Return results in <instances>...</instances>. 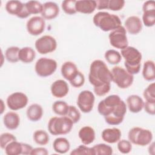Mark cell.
<instances>
[{
    "instance_id": "obj_1",
    "label": "cell",
    "mask_w": 155,
    "mask_h": 155,
    "mask_svg": "<svg viewBox=\"0 0 155 155\" xmlns=\"http://www.w3.org/2000/svg\"><path fill=\"white\" fill-rule=\"evenodd\" d=\"M97 111L104 117L108 124L117 125L124 120L127 113V105L119 96L111 94L100 101Z\"/></svg>"
},
{
    "instance_id": "obj_2",
    "label": "cell",
    "mask_w": 155,
    "mask_h": 155,
    "mask_svg": "<svg viewBox=\"0 0 155 155\" xmlns=\"http://www.w3.org/2000/svg\"><path fill=\"white\" fill-rule=\"evenodd\" d=\"M88 80L94 87L95 94L103 96L107 94L111 89L112 74L104 61L96 59L90 64Z\"/></svg>"
},
{
    "instance_id": "obj_3",
    "label": "cell",
    "mask_w": 155,
    "mask_h": 155,
    "mask_svg": "<svg viewBox=\"0 0 155 155\" xmlns=\"http://www.w3.org/2000/svg\"><path fill=\"white\" fill-rule=\"evenodd\" d=\"M120 54L125 60L124 65L129 73L133 75L139 73L142 56L137 48L128 46L121 50Z\"/></svg>"
},
{
    "instance_id": "obj_4",
    "label": "cell",
    "mask_w": 155,
    "mask_h": 155,
    "mask_svg": "<svg viewBox=\"0 0 155 155\" xmlns=\"http://www.w3.org/2000/svg\"><path fill=\"white\" fill-rule=\"evenodd\" d=\"M93 22L95 26L104 31H111L122 25V22L118 16L106 12H99L96 13L93 16Z\"/></svg>"
},
{
    "instance_id": "obj_5",
    "label": "cell",
    "mask_w": 155,
    "mask_h": 155,
    "mask_svg": "<svg viewBox=\"0 0 155 155\" xmlns=\"http://www.w3.org/2000/svg\"><path fill=\"white\" fill-rule=\"evenodd\" d=\"M74 123L67 116L53 117L48 122V130L53 136L64 135L69 133L73 127Z\"/></svg>"
},
{
    "instance_id": "obj_6",
    "label": "cell",
    "mask_w": 155,
    "mask_h": 155,
    "mask_svg": "<svg viewBox=\"0 0 155 155\" xmlns=\"http://www.w3.org/2000/svg\"><path fill=\"white\" fill-rule=\"evenodd\" d=\"M128 137L131 143L145 147L152 142L153 133L148 129L135 127L130 130L128 133Z\"/></svg>"
},
{
    "instance_id": "obj_7",
    "label": "cell",
    "mask_w": 155,
    "mask_h": 155,
    "mask_svg": "<svg viewBox=\"0 0 155 155\" xmlns=\"http://www.w3.org/2000/svg\"><path fill=\"white\" fill-rule=\"evenodd\" d=\"M112 74V82L122 89L130 87L133 82L134 76L129 73L125 69L119 66L113 67L111 71Z\"/></svg>"
},
{
    "instance_id": "obj_8",
    "label": "cell",
    "mask_w": 155,
    "mask_h": 155,
    "mask_svg": "<svg viewBox=\"0 0 155 155\" xmlns=\"http://www.w3.org/2000/svg\"><path fill=\"white\" fill-rule=\"evenodd\" d=\"M57 67V62L54 59L41 58L35 64V70L39 76L45 78L52 75L56 70Z\"/></svg>"
},
{
    "instance_id": "obj_9",
    "label": "cell",
    "mask_w": 155,
    "mask_h": 155,
    "mask_svg": "<svg viewBox=\"0 0 155 155\" xmlns=\"http://www.w3.org/2000/svg\"><path fill=\"white\" fill-rule=\"evenodd\" d=\"M108 38L111 45L116 48L122 50L128 46L127 31L122 25L111 31Z\"/></svg>"
},
{
    "instance_id": "obj_10",
    "label": "cell",
    "mask_w": 155,
    "mask_h": 155,
    "mask_svg": "<svg viewBox=\"0 0 155 155\" xmlns=\"http://www.w3.org/2000/svg\"><path fill=\"white\" fill-rule=\"evenodd\" d=\"M35 48L41 54L53 52L57 48V42L54 38L50 35H44L35 41Z\"/></svg>"
},
{
    "instance_id": "obj_11",
    "label": "cell",
    "mask_w": 155,
    "mask_h": 155,
    "mask_svg": "<svg viewBox=\"0 0 155 155\" xmlns=\"http://www.w3.org/2000/svg\"><path fill=\"white\" fill-rule=\"evenodd\" d=\"M94 101V95L91 91L84 90L78 96L77 105L81 111L88 113L93 110Z\"/></svg>"
},
{
    "instance_id": "obj_12",
    "label": "cell",
    "mask_w": 155,
    "mask_h": 155,
    "mask_svg": "<svg viewBox=\"0 0 155 155\" xmlns=\"http://www.w3.org/2000/svg\"><path fill=\"white\" fill-rule=\"evenodd\" d=\"M28 102V97L22 92L13 93L7 98V105L13 111H17L24 108L27 106Z\"/></svg>"
},
{
    "instance_id": "obj_13",
    "label": "cell",
    "mask_w": 155,
    "mask_h": 155,
    "mask_svg": "<svg viewBox=\"0 0 155 155\" xmlns=\"http://www.w3.org/2000/svg\"><path fill=\"white\" fill-rule=\"evenodd\" d=\"M5 10L8 13L24 19L30 16L25 4L19 1H8L5 4Z\"/></svg>"
},
{
    "instance_id": "obj_14",
    "label": "cell",
    "mask_w": 155,
    "mask_h": 155,
    "mask_svg": "<svg viewBox=\"0 0 155 155\" xmlns=\"http://www.w3.org/2000/svg\"><path fill=\"white\" fill-rule=\"evenodd\" d=\"M26 27L30 35L32 36H38L42 34L45 30V19L42 16H33L27 21Z\"/></svg>"
},
{
    "instance_id": "obj_15",
    "label": "cell",
    "mask_w": 155,
    "mask_h": 155,
    "mask_svg": "<svg viewBox=\"0 0 155 155\" xmlns=\"http://www.w3.org/2000/svg\"><path fill=\"white\" fill-rule=\"evenodd\" d=\"M51 94L57 98H62L66 96L69 91V87L67 82L62 79H58L52 83L50 87Z\"/></svg>"
},
{
    "instance_id": "obj_16",
    "label": "cell",
    "mask_w": 155,
    "mask_h": 155,
    "mask_svg": "<svg viewBox=\"0 0 155 155\" xmlns=\"http://www.w3.org/2000/svg\"><path fill=\"white\" fill-rule=\"evenodd\" d=\"M125 28L131 35H137L142 29V23L140 19L137 16L128 17L124 22Z\"/></svg>"
},
{
    "instance_id": "obj_17",
    "label": "cell",
    "mask_w": 155,
    "mask_h": 155,
    "mask_svg": "<svg viewBox=\"0 0 155 155\" xmlns=\"http://www.w3.org/2000/svg\"><path fill=\"white\" fill-rule=\"evenodd\" d=\"M59 13L58 5L51 1L46 2L43 4L41 16L44 19L51 20L56 18Z\"/></svg>"
},
{
    "instance_id": "obj_18",
    "label": "cell",
    "mask_w": 155,
    "mask_h": 155,
    "mask_svg": "<svg viewBox=\"0 0 155 155\" xmlns=\"http://www.w3.org/2000/svg\"><path fill=\"white\" fill-rule=\"evenodd\" d=\"M122 133L117 128H111L104 129L101 134L102 139L104 141L108 143H114L117 142L121 137Z\"/></svg>"
},
{
    "instance_id": "obj_19",
    "label": "cell",
    "mask_w": 155,
    "mask_h": 155,
    "mask_svg": "<svg viewBox=\"0 0 155 155\" xmlns=\"http://www.w3.org/2000/svg\"><path fill=\"white\" fill-rule=\"evenodd\" d=\"M127 104L128 110L133 113H137L143 108L144 102L138 95L131 94L127 99Z\"/></svg>"
},
{
    "instance_id": "obj_20",
    "label": "cell",
    "mask_w": 155,
    "mask_h": 155,
    "mask_svg": "<svg viewBox=\"0 0 155 155\" xmlns=\"http://www.w3.org/2000/svg\"><path fill=\"white\" fill-rule=\"evenodd\" d=\"M61 71L63 78L70 82L77 75L79 70L74 62L67 61L62 65Z\"/></svg>"
},
{
    "instance_id": "obj_21",
    "label": "cell",
    "mask_w": 155,
    "mask_h": 155,
    "mask_svg": "<svg viewBox=\"0 0 155 155\" xmlns=\"http://www.w3.org/2000/svg\"><path fill=\"white\" fill-rule=\"evenodd\" d=\"M78 136L83 144L88 145L94 142L95 139V131L92 127L84 126L79 130Z\"/></svg>"
},
{
    "instance_id": "obj_22",
    "label": "cell",
    "mask_w": 155,
    "mask_h": 155,
    "mask_svg": "<svg viewBox=\"0 0 155 155\" xmlns=\"http://www.w3.org/2000/svg\"><path fill=\"white\" fill-rule=\"evenodd\" d=\"M3 122L7 129L16 130L20 124L19 116L14 111L7 112L3 117Z\"/></svg>"
},
{
    "instance_id": "obj_23",
    "label": "cell",
    "mask_w": 155,
    "mask_h": 155,
    "mask_svg": "<svg viewBox=\"0 0 155 155\" xmlns=\"http://www.w3.org/2000/svg\"><path fill=\"white\" fill-rule=\"evenodd\" d=\"M96 9V1H76V10L77 12L84 14H91Z\"/></svg>"
},
{
    "instance_id": "obj_24",
    "label": "cell",
    "mask_w": 155,
    "mask_h": 155,
    "mask_svg": "<svg viewBox=\"0 0 155 155\" xmlns=\"http://www.w3.org/2000/svg\"><path fill=\"white\" fill-rule=\"evenodd\" d=\"M26 114L27 118L32 122L39 120L43 115L42 107L38 104H33L27 109Z\"/></svg>"
},
{
    "instance_id": "obj_25",
    "label": "cell",
    "mask_w": 155,
    "mask_h": 155,
    "mask_svg": "<svg viewBox=\"0 0 155 155\" xmlns=\"http://www.w3.org/2000/svg\"><path fill=\"white\" fill-rule=\"evenodd\" d=\"M19 60L24 64L32 62L35 57L36 53L30 47H24L20 48L19 51Z\"/></svg>"
},
{
    "instance_id": "obj_26",
    "label": "cell",
    "mask_w": 155,
    "mask_h": 155,
    "mask_svg": "<svg viewBox=\"0 0 155 155\" xmlns=\"http://www.w3.org/2000/svg\"><path fill=\"white\" fill-rule=\"evenodd\" d=\"M53 148L55 152L59 154L67 153L70 148V143L65 137H58L53 141Z\"/></svg>"
},
{
    "instance_id": "obj_27",
    "label": "cell",
    "mask_w": 155,
    "mask_h": 155,
    "mask_svg": "<svg viewBox=\"0 0 155 155\" xmlns=\"http://www.w3.org/2000/svg\"><path fill=\"white\" fill-rule=\"evenodd\" d=\"M142 76L147 81H153L155 79V65L153 61L148 60L144 62Z\"/></svg>"
},
{
    "instance_id": "obj_28",
    "label": "cell",
    "mask_w": 155,
    "mask_h": 155,
    "mask_svg": "<svg viewBox=\"0 0 155 155\" xmlns=\"http://www.w3.org/2000/svg\"><path fill=\"white\" fill-rule=\"evenodd\" d=\"M4 150L5 154L7 155L22 154V143L18 142L17 140L12 141L5 147Z\"/></svg>"
},
{
    "instance_id": "obj_29",
    "label": "cell",
    "mask_w": 155,
    "mask_h": 155,
    "mask_svg": "<svg viewBox=\"0 0 155 155\" xmlns=\"http://www.w3.org/2000/svg\"><path fill=\"white\" fill-rule=\"evenodd\" d=\"M69 105L67 102L63 101H57L53 104V111L61 116H65L67 115Z\"/></svg>"
},
{
    "instance_id": "obj_30",
    "label": "cell",
    "mask_w": 155,
    "mask_h": 155,
    "mask_svg": "<svg viewBox=\"0 0 155 155\" xmlns=\"http://www.w3.org/2000/svg\"><path fill=\"white\" fill-rule=\"evenodd\" d=\"M33 140L39 145H47L50 140L48 133L43 130H36L33 136Z\"/></svg>"
},
{
    "instance_id": "obj_31",
    "label": "cell",
    "mask_w": 155,
    "mask_h": 155,
    "mask_svg": "<svg viewBox=\"0 0 155 155\" xmlns=\"http://www.w3.org/2000/svg\"><path fill=\"white\" fill-rule=\"evenodd\" d=\"M104 57L106 61L111 65L118 64L122 60L120 53L115 50H108L105 53Z\"/></svg>"
},
{
    "instance_id": "obj_32",
    "label": "cell",
    "mask_w": 155,
    "mask_h": 155,
    "mask_svg": "<svg viewBox=\"0 0 155 155\" xmlns=\"http://www.w3.org/2000/svg\"><path fill=\"white\" fill-rule=\"evenodd\" d=\"M26 9L28 13L31 15H36L41 13L43 4L37 1H29L25 3Z\"/></svg>"
},
{
    "instance_id": "obj_33",
    "label": "cell",
    "mask_w": 155,
    "mask_h": 155,
    "mask_svg": "<svg viewBox=\"0 0 155 155\" xmlns=\"http://www.w3.org/2000/svg\"><path fill=\"white\" fill-rule=\"evenodd\" d=\"M19 48L16 46H12L7 48L5 51V56L6 59L12 63H16L19 60Z\"/></svg>"
},
{
    "instance_id": "obj_34",
    "label": "cell",
    "mask_w": 155,
    "mask_h": 155,
    "mask_svg": "<svg viewBox=\"0 0 155 155\" xmlns=\"http://www.w3.org/2000/svg\"><path fill=\"white\" fill-rule=\"evenodd\" d=\"M94 155H111L113 154V148L105 143L96 144L93 147Z\"/></svg>"
},
{
    "instance_id": "obj_35",
    "label": "cell",
    "mask_w": 155,
    "mask_h": 155,
    "mask_svg": "<svg viewBox=\"0 0 155 155\" xmlns=\"http://www.w3.org/2000/svg\"><path fill=\"white\" fill-rule=\"evenodd\" d=\"M76 2L75 0H65L62 2V8L63 11L67 15H74L77 12L76 10Z\"/></svg>"
},
{
    "instance_id": "obj_36",
    "label": "cell",
    "mask_w": 155,
    "mask_h": 155,
    "mask_svg": "<svg viewBox=\"0 0 155 155\" xmlns=\"http://www.w3.org/2000/svg\"><path fill=\"white\" fill-rule=\"evenodd\" d=\"M142 22L147 27H151L155 24V10L143 12Z\"/></svg>"
},
{
    "instance_id": "obj_37",
    "label": "cell",
    "mask_w": 155,
    "mask_h": 155,
    "mask_svg": "<svg viewBox=\"0 0 155 155\" xmlns=\"http://www.w3.org/2000/svg\"><path fill=\"white\" fill-rule=\"evenodd\" d=\"M71 155H82V154H88L94 155V151L92 147H88L86 145H81L70 153Z\"/></svg>"
},
{
    "instance_id": "obj_38",
    "label": "cell",
    "mask_w": 155,
    "mask_h": 155,
    "mask_svg": "<svg viewBox=\"0 0 155 155\" xmlns=\"http://www.w3.org/2000/svg\"><path fill=\"white\" fill-rule=\"evenodd\" d=\"M146 101L155 102V84H150L144 90L143 93Z\"/></svg>"
},
{
    "instance_id": "obj_39",
    "label": "cell",
    "mask_w": 155,
    "mask_h": 155,
    "mask_svg": "<svg viewBox=\"0 0 155 155\" xmlns=\"http://www.w3.org/2000/svg\"><path fill=\"white\" fill-rule=\"evenodd\" d=\"M117 147L119 151L122 154H128L132 150L131 143L125 139H120L117 142Z\"/></svg>"
},
{
    "instance_id": "obj_40",
    "label": "cell",
    "mask_w": 155,
    "mask_h": 155,
    "mask_svg": "<svg viewBox=\"0 0 155 155\" xmlns=\"http://www.w3.org/2000/svg\"><path fill=\"white\" fill-rule=\"evenodd\" d=\"M16 140V137L12 133H4L0 136V147L4 150L5 147L11 142Z\"/></svg>"
},
{
    "instance_id": "obj_41",
    "label": "cell",
    "mask_w": 155,
    "mask_h": 155,
    "mask_svg": "<svg viewBox=\"0 0 155 155\" xmlns=\"http://www.w3.org/2000/svg\"><path fill=\"white\" fill-rule=\"evenodd\" d=\"M66 116L69 117L74 124H76L81 119V113L76 107L73 105H69Z\"/></svg>"
},
{
    "instance_id": "obj_42",
    "label": "cell",
    "mask_w": 155,
    "mask_h": 155,
    "mask_svg": "<svg viewBox=\"0 0 155 155\" xmlns=\"http://www.w3.org/2000/svg\"><path fill=\"white\" fill-rule=\"evenodd\" d=\"M125 2L124 0H109L108 9L111 11H119L124 8Z\"/></svg>"
},
{
    "instance_id": "obj_43",
    "label": "cell",
    "mask_w": 155,
    "mask_h": 155,
    "mask_svg": "<svg viewBox=\"0 0 155 155\" xmlns=\"http://www.w3.org/2000/svg\"><path fill=\"white\" fill-rule=\"evenodd\" d=\"M70 83L75 88H80L85 83V76L84 74L79 71L77 75L70 81Z\"/></svg>"
},
{
    "instance_id": "obj_44",
    "label": "cell",
    "mask_w": 155,
    "mask_h": 155,
    "mask_svg": "<svg viewBox=\"0 0 155 155\" xmlns=\"http://www.w3.org/2000/svg\"><path fill=\"white\" fill-rule=\"evenodd\" d=\"M143 108L148 114L150 115L155 114V102H144Z\"/></svg>"
},
{
    "instance_id": "obj_45",
    "label": "cell",
    "mask_w": 155,
    "mask_h": 155,
    "mask_svg": "<svg viewBox=\"0 0 155 155\" xmlns=\"http://www.w3.org/2000/svg\"><path fill=\"white\" fill-rule=\"evenodd\" d=\"M143 12L150 10H155V2L154 1H145L142 6Z\"/></svg>"
},
{
    "instance_id": "obj_46",
    "label": "cell",
    "mask_w": 155,
    "mask_h": 155,
    "mask_svg": "<svg viewBox=\"0 0 155 155\" xmlns=\"http://www.w3.org/2000/svg\"><path fill=\"white\" fill-rule=\"evenodd\" d=\"M48 154V150L44 147H37L33 148L31 154V155H47Z\"/></svg>"
},
{
    "instance_id": "obj_47",
    "label": "cell",
    "mask_w": 155,
    "mask_h": 155,
    "mask_svg": "<svg viewBox=\"0 0 155 155\" xmlns=\"http://www.w3.org/2000/svg\"><path fill=\"white\" fill-rule=\"evenodd\" d=\"M109 0H97L96 1V8L97 10H103L108 9Z\"/></svg>"
},
{
    "instance_id": "obj_48",
    "label": "cell",
    "mask_w": 155,
    "mask_h": 155,
    "mask_svg": "<svg viewBox=\"0 0 155 155\" xmlns=\"http://www.w3.org/2000/svg\"><path fill=\"white\" fill-rule=\"evenodd\" d=\"M22 146H23L22 154H24V155L30 154L33 148L30 145L25 143H22Z\"/></svg>"
},
{
    "instance_id": "obj_49",
    "label": "cell",
    "mask_w": 155,
    "mask_h": 155,
    "mask_svg": "<svg viewBox=\"0 0 155 155\" xmlns=\"http://www.w3.org/2000/svg\"><path fill=\"white\" fill-rule=\"evenodd\" d=\"M149 145L150 146L148 147V152L150 154L153 155L154 154V142H151Z\"/></svg>"
},
{
    "instance_id": "obj_50",
    "label": "cell",
    "mask_w": 155,
    "mask_h": 155,
    "mask_svg": "<svg viewBox=\"0 0 155 155\" xmlns=\"http://www.w3.org/2000/svg\"><path fill=\"white\" fill-rule=\"evenodd\" d=\"M1 114H2L4 112V110L5 109V107H4V102L2 99H1Z\"/></svg>"
}]
</instances>
